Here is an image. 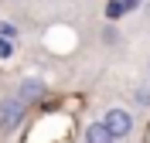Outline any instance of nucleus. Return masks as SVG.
Wrapping results in <instances>:
<instances>
[{"label":"nucleus","mask_w":150,"mask_h":143,"mask_svg":"<svg viewBox=\"0 0 150 143\" xmlns=\"http://www.w3.org/2000/svg\"><path fill=\"white\" fill-rule=\"evenodd\" d=\"M45 4H62V0H45Z\"/></svg>","instance_id":"obj_9"},{"label":"nucleus","mask_w":150,"mask_h":143,"mask_svg":"<svg viewBox=\"0 0 150 143\" xmlns=\"http://www.w3.org/2000/svg\"><path fill=\"white\" fill-rule=\"evenodd\" d=\"M0 58H14V38H0Z\"/></svg>","instance_id":"obj_6"},{"label":"nucleus","mask_w":150,"mask_h":143,"mask_svg":"<svg viewBox=\"0 0 150 143\" xmlns=\"http://www.w3.org/2000/svg\"><path fill=\"white\" fill-rule=\"evenodd\" d=\"M0 38H14L17 41V27L14 24H0Z\"/></svg>","instance_id":"obj_7"},{"label":"nucleus","mask_w":150,"mask_h":143,"mask_svg":"<svg viewBox=\"0 0 150 143\" xmlns=\"http://www.w3.org/2000/svg\"><path fill=\"white\" fill-rule=\"evenodd\" d=\"M147 75H150V65H147Z\"/></svg>","instance_id":"obj_10"},{"label":"nucleus","mask_w":150,"mask_h":143,"mask_svg":"<svg viewBox=\"0 0 150 143\" xmlns=\"http://www.w3.org/2000/svg\"><path fill=\"white\" fill-rule=\"evenodd\" d=\"M82 136H85V143H116V136L106 130V123H103V119L89 123V126L82 130Z\"/></svg>","instance_id":"obj_4"},{"label":"nucleus","mask_w":150,"mask_h":143,"mask_svg":"<svg viewBox=\"0 0 150 143\" xmlns=\"http://www.w3.org/2000/svg\"><path fill=\"white\" fill-rule=\"evenodd\" d=\"M133 106L137 109H150V85H137L133 89Z\"/></svg>","instance_id":"obj_5"},{"label":"nucleus","mask_w":150,"mask_h":143,"mask_svg":"<svg viewBox=\"0 0 150 143\" xmlns=\"http://www.w3.org/2000/svg\"><path fill=\"white\" fill-rule=\"evenodd\" d=\"M45 92H48V85L41 82V78H34V75H31V78H21V85H17V95H21L28 106H31V102H41Z\"/></svg>","instance_id":"obj_3"},{"label":"nucleus","mask_w":150,"mask_h":143,"mask_svg":"<svg viewBox=\"0 0 150 143\" xmlns=\"http://www.w3.org/2000/svg\"><path fill=\"white\" fill-rule=\"evenodd\" d=\"M103 41H109V44H112V41H116V27H106V31H103Z\"/></svg>","instance_id":"obj_8"},{"label":"nucleus","mask_w":150,"mask_h":143,"mask_svg":"<svg viewBox=\"0 0 150 143\" xmlns=\"http://www.w3.org/2000/svg\"><path fill=\"white\" fill-rule=\"evenodd\" d=\"M24 116H28V102L21 99V95H4L0 99V130H17L24 123Z\"/></svg>","instance_id":"obj_1"},{"label":"nucleus","mask_w":150,"mask_h":143,"mask_svg":"<svg viewBox=\"0 0 150 143\" xmlns=\"http://www.w3.org/2000/svg\"><path fill=\"white\" fill-rule=\"evenodd\" d=\"M103 123H106V130H109L116 140H126V136L133 133V113H126V109H120V106L106 109V113H103Z\"/></svg>","instance_id":"obj_2"}]
</instances>
